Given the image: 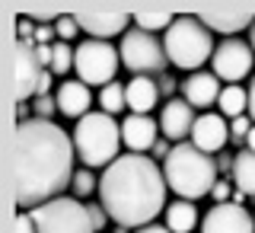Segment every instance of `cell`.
I'll return each mask as SVG.
<instances>
[{"label": "cell", "mask_w": 255, "mask_h": 233, "mask_svg": "<svg viewBox=\"0 0 255 233\" xmlns=\"http://www.w3.org/2000/svg\"><path fill=\"white\" fill-rule=\"evenodd\" d=\"M74 138L45 118H22L13 134V198L38 208L74 186Z\"/></svg>", "instance_id": "6da1fadb"}, {"label": "cell", "mask_w": 255, "mask_h": 233, "mask_svg": "<svg viewBox=\"0 0 255 233\" xmlns=\"http://www.w3.org/2000/svg\"><path fill=\"white\" fill-rule=\"evenodd\" d=\"M166 176L156 160L143 154H125L106 166L99 179V205L118 227H150L166 211Z\"/></svg>", "instance_id": "7a4b0ae2"}, {"label": "cell", "mask_w": 255, "mask_h": 233, "mask_svg": "<svg viewBox=\"0 0 255 233\" xmlns=\"http://www.w3.org/2000/svg\"><path fill=\"white\" fill-rule=\"evenodd\" d=\"M163 176L182 202H195V198L211 195L217 186V163L211 154L198 150L195 144H175L169 157L163 160Z\"/></svg>", "instance_id": "3957f363"}, {"label": "cell", "mask_w": 255, "mask_h": 233, "mask_svg": "<svg viewBox=\"0 0 255 233\" xmlns=\"http://www.w3.org/2000/svg\"><path fill=\"white\" fill-rule=\"evenodd\" d=\"M163 48H166L169 64H175L182 70H191V74H198V67L204 61H211L214 51H217L211 29L198 16H175V22L163 35Z\"/></svg>", "instance_id": "277c9868"}, {"label": "cell", "mask_w": 255, "mask_h": 233, "mask_svg": "<svg viewBox=\"0 0 255 233\" xmlns=\"http://www.w3.org/2000/svg\"><path fill=\"white\" fill-rule=\"evenodd\" d=\"M74 147H77V157L90 170L112 166L118 160V147H122V125L106 112H90L77 122Z\"/></svg>", "instance_id": "5b68a950"}, {"label": "cell", "mask_w": 255, "mask_h": 233, "mask_svg": "<svg viewBox=\"0 0 255 233\" xmlns=\"http://www.w3.org/2000/svg\"><path fill=\"white\" fill-rule=\"evenodd\" d=\"M32 221L38 233H96L90 221V208L77 198H54L48 205L32 208Z\"/></svg>", "instance_id": "8992f818"}, {"label": "cell", "mask_w": 255, "mask_h": 233, "mask_svg": "<svg viewBox=\"0 0 255 233\" xmlns=\"http://www.w3.org/2000/svg\"><path fill=\"white\" fill-rule=\"evenodd\" d=\"M122 58L109 42H99V38H86V42L77 45L74 51V67H77V80L86 86H102V83H115V70Z\"/></svg>", "instance_id": "52a82bcc"}, {"label": "cell", "mask_w": 255, "mask_h": 233, "mask_svg": "<svg viewBox=\"0 0 255 233\" xmlns=\"http://www.w3.org/2000/svg\"><path fill=\"white\" fill-rule=\"evenodd\" d=\"M118 54H122V64L131 74L137 77H147V74H159V70L166 67V48L159 42L156 35H150V32L143 29H131L125 32L122 38V48H118Z\"/></svg>", "instance_id": "ba28073f"}, {"label": "cell", "mask_w": 255, "mask_h": 233, "mask_svg": "<svg viewBox=\"0 0 255 233\" xmlns=\"http://www.w3.org/2000/svg\"><path fill=\"white\" fill-rule=\"evenodd\" d=\"M211 64H214V77L236 86L243 77L252 74V45L239 42V38H223L217 51H214Z\"/></svg>", "instance_id": "9c48e42d"}, {"label": "cell", "mask_w": 255, "mask_h": 233, "mask_svg": "<svg viewBox=\"0 0 255 233\" xmlns=\"http://www.w3.org/2000/svg\"><path fill=\"white\" fill-rule=\"evenodd\" d=\"M48 67L35 58L32 42L16 38V61H13V83H16V102H26L32 93H38V80H42Z\"/></svg>", "instance_id": "30bf717a"}, {"label": "cell", "mask_w": 255, "mask_h": 233, "mask_svg": "<svg viewBox=\"0 0 255 233\" xmlns=\"http://www.w3.org/2000/svg\"><path fill=\"white\" fill-rule=\"evenodd\" d=\"M201 233H255V221L243 205L223 202V205H214L204 214Z\"/></svg>", "instance_id": "8fae6325"}, {"label": "cell", "mask_w": 255, "mask_h": 233, "mask_svg": "<svg viewBox=\"0 0 255 233\" xmlns=\"http://www.w3.org/2000/svg\"><path fill=\"white\" fill-rule=\"evenodd\" d=\"M195 122L198 115L185 99H169L159 112V131H163L166 141H175V144H182V138H191Z\"/></svg>", "instance_id": "7c38bea8"}, {"label": "cell", "mask_w": 255, "mask_h": 233, "mask_svg": "<svg viewBox=\"0 0 255 233\" xmlns=\"http://www.w3.org/2000/svg\"><path fill=\"white\" fill-rule=\"evenodd\" d=\"M230 138V125L220 112H204L198 115L195 128H191V144L204 154H214V150H223V144Z\"/></svg>", "instance_id": "4fadbf2b"}, {"label": "cell", "mask_w": 255, "mask_h": 233, "mask_svg": "<svg viewBox=\"0 0 255 233\" xmlns=\"http://www.w3.org/2000/svg\"><path fill=\"white\" fill-rule=\"evenodd\" d=\"M159 138V122H153L150 115H128L122 122V141L128 144L131 154H143V150L156 147Z\"/></svg>", "instance_id": "5bb4252c"}, {"label": "cell", "mask_w": 255, "mask_h": 233, "mask_svg": "<svg viewBox=\"0 0 255 233\" xmlns=\"http://www.w3.org/2000/svg\"><path fill=\"white\" fill-rule=\"evenodd\" d=\"M58 112L61 115H67V118H83V115H90V106H93V93H90V86L86 83H80V80H64V83L58 86Z\"/></svg>", "instance_id": "9a60e30c"}, {"label": "cell", "mask_w": 255, "mask_h": 233, "mask_svg": "<svg viewBox=\"0 0 255 233\" xmlns=\"http://www.w3.org/2000/svg\"><path fill=\"white\" fill-rule=\"evenodd\" d=\"M74 16H77L80 29L90 32V38H99V42H106V38L125 32L128 29V19H131L128 13H93V10L74 13Z\"/></svg>", "instance_id": "2e32d148"}, {"label": "cell", "mask_w": 255, "mask_h": 233, "mask_svg": "<svg viewBox=\"0 0 255 233\" xmlns=\"http://www.w3.org/2000/svg\"><path fill=\"white\" fill-rule=\"evenodd\" d=\"M182 93H185V102L191 109H207L214 106V102L220 99V80L214 74H207V70H198V74H191L185 83H182Z\"/></svg>", "instance_id": "e0dca14e"}, {"label": "cell", "mask_w": 255, "mask_h": 233, "mask_svg": "<svg viewBox=\"0 0 255 233\" xmlns=\"http://www.w3.org/2000/svg\"><path fill=\"white\" fill-rule=\"evenodd\" d=\"M125 96H128V109H131V115H147V112L156 106V99H159V86L150 77H134L131 83H128Z\"/></svg>", "instance_id": "ac0fdd59"}, {"label": "cell", "mask_w": 255, "mask_h": 233, "mask_svg": "<svg viewBox=\"0 0 255 233\" xmlns=\"http://www.w3.org/2000/svg\"><path fill=\"white\" fill-rule=\"evenodd\" d=\"M198 19L204 22L211 32H227L233 38V32H243L246 26H252L255 16L252 13H223V10H204Z\"/></svg>", "instance_id": "d6986e66"}, {"label": "cell", "mask_w": 255, "mask_h": 233, "mask_svg": "<svg viewBox=\"0 0 255 233\" xmlns=\"http://www.w3.org/2000/svg\"><path fill=\"white\" fill-rule=\"evenodd\" d=\"M163 214H166V227L172 233H191L198 224V208L191 202H182V198H175Z\"/></svg>", "instance_id": "ffe728a7"}, {"label": "cell", "mask_w": 255, "mask_h": 233, "mask_svg": "<svg viewBox=\"0 0 255 233\" xmlns=\"http://www.w3.org/2000/svg\"><path fill=\"white\" fill-rule=\"evenodd\" d=\"M233 186L236 192L255 198V154L252 150H243V154L233 157Z\"/></svg>", "instance_id": "44dd1931"}, {"label": "cell", "mask_w": 255, "mask_h": 233, "mask_svg": "<svg viewBox=\"0 0 255 233\" xmlns=\"http://www.w3.org/2000/svg\"><path fill=\"white\" fill-rule=\"evenodd\" d=\"M217 109L230 122H233V118H243L246 112H249V90H243V86H227L217 99Z\"/></svg>", "instance_id": "7402d4cb"}, {"label": "cell", "mask_w": 255, "mask_h": 233, "mask_svg": "<svg viewBox=\"0 0 255 233\" xmlns=\"http://www.w3.org/2000/svg\"><path fill=\"white\" fill-rule=\"evenodd\" d=\"M99 106L106 115H115V112H122L128 106V96H125V86L122 83H109L99 90Z\"/></svg>", "instance_id": "603a6c76"}, {"label": "cell", "mask_w": 255, "mask_h": 233, "mask_svg": "<svg viewBox=\"0 0 255 233\" xmlns=\"http://www.w3.org/2000/svg\"><path fill=\"white\" fill-rule=\"evenodd\" d=\"M131 19H134V26H137V29H143V32L153 35L156 29H169L172 22H175V16H169V13H134Z\"/></svg>", "instance_id": "cb8c5ba5"}, {"label": "cell", "mask_w": 255, "mask_h": 233, "mask_svg": "<svg viewBox=\"0 0 255 233\" xmlns=\"http://www.w3.org/2000/svg\"><path fill=\"white\" fill-rule=\"evenodd\" d=\"M74 67V48L67 42H54L51 45V74H67V70Z\"/></svg>", "instance_id": "d4e9b609"}, {"label": "cell", "mask_w": 255, "mask_h": 233, "mask_svg": "<svg viewBox=\"0 0 255 233\" xmlns=\"http://www.w3.org/2000/svg\"><path fill=\"white\" fill-rule=\"evenodd\" d=\"M77 29H80V22H77L74 13H58V16H54V32L61 35V42L70 45L77 38Z\"/></svg>", "instance_id": "484cf974"}, {"label": "cell", "mask_w": 255, "mask_h": 233, "mask_svg": "<svg viewBox=\"0 0 255 233\" xmlns=\"http://www.w3.org/2000/svg\"><path fill=\"white\" fill-rule=\"evenodd\" d=\"M99 186V182L93 179V173L90 170H80L74 176V192H77V198H86V195H93V189Z\"/></svg>", "instance_id": "4316f807"}, {"label": "cell", "mask_w": 255, "mask_h": 233, "mask_svg": "<svg viewBox=\"0 0 255 233\" xmlns=\"http://www.w3.org/2000/svg\"><path fill=\"white\" fill-rule=\"evenodd\" d=\"M32 109H35V115H38V118L51 122V112H58V99H51V96H35Z\"/></svg>", "instance_id": "83f0119b"}, {"label": "cell", "mask_w": 255, "mask_h": 233, "mask_svg": "<svg viewBox=\"0 0 255 233\" xmlns=\"http://www.w3.org/2000/svg\"><path fill=\"white\" fill-rule=\"evenodd\" d=\"M252 118L249 115H243V118H233V122H230V138L233 141H246L249 138V131H252Z\"/></svg>", "instance_id": "f1b7e54d"}, {"label": "cell", "mask_w": 255, "mask_h": 233, "mask_svg": "<svg viewBox=\"0 0 255 233\" xmlns=\"http://www.w3.org/2000/svg\"><path fill=\"white\" fill-rule=\"evenodd\" d=\"M90 208V221H93V227H96V233H99L102 227H106V218H109V211L102 205H86Z\"/></svg>", "instance_id": "f546056e"}, {"label": "cell", "mask_w": 255, "mask_h": 233, "mask_svg": "<svg viewBox=\"0 0 255 233\" xmlns=\"http://www.w3.org/2000/svg\"><path fill=\"white\" fill-rule=\"evenodd\" d=\"M16 233H38L35 230V221H32L29 211H19V214H16Z\"/></svg>", "instance_id": "4dcf8cb0"}, {"label": "cell", "mask_w": 255, "mask_h": 233, "mask_svg": "<svg viewBox=\"0 0 255 233\" xmlns=\"http://www.w3.org/2000/svg\"><path fill=\"white\" fill-rule=\"evenodd\" d=\"M214 202L217 205H223V202H230V182H217V186H214Z\"/></svg>", "instance_id": "1f68e13d"}, {"label": "cell", "mask_w": 255, "mask_h": 233, "mask_svg": "<svg viewBox=\"0 0 255 233\" xmlns=\"http://www.w3.org/2000/svg\"><path fill=\"white\" fill-rule=\"evenodd\" d=\"M51 35H54V29L48 26V22H42V26L35 29V42L38 45H51Z\"/></svg>", "instance_id": "d6a6232c"}, {"label": "cell", "mask_w": 255, "mask_h": 233, "mask_svg": "<svg viewBox=\"0 0 255 233\" xmlns=\"http://www.w3.org/2000/svg\"><path fill=\"white\" fill-rule=\"evenodd\" d=\"M35 58L42 61V67H51V45H35Z\"/></svg>", "instance_id": "836d02e7"}, {"label": "cell", "mask_w": 255, "mask_h": 233, "mask_svg": "<svg viewBox=\"0 0 255 233\" xmlns=\"http://www.w3.org/2000/svg\"><path fill=\"white\" fill-rule=\"evenodd\" d=\"M48 90H51V70H45V74H42V80H38V93H35V96H51Z\"/></svg>", "instance_id": "e575fe53"}, {"label": "cell", "mask_w": 255, "mask_h": 233, "mask_svg": "<svg viewBox=\"0 0 255 233\" xmlns=\"http://www.w3.org/2000/svg\"><path fill=\"white\" fill-rule=\"evenodd\" d=\"M159 93H169L172 96L175 93V80L172 77H163V80H159Z\"/></svg>", "instance_id": "d590c367"}, {"label": "cell", "mask_w": 255, "mask_h": 233, "mask_svg": "<svg viewBox=\"0 0 255 233\" xmlns=\"http://www.w3.org/2000/svg\"><path fill=\"white\" fill-rule=\"evenodd\" d=\"M249 118L255 122V80H252V86H249Z\"/></svg>", "instance_id": "8d00e7d4"}, {"label": "cell", "mask_w": 255, "mask_h": 233, "mask_svg": "<svg viewBox=\"0 0 255 233\" xmlns=\"http://www.w3.org/2000/svg\"><path fill=\"white\" fill-rule=\"evenodd\" d=\"M137 233H172L169 227H156V224H150V227H140Z\"/></svg>", "instance_id": "74e56055"}, {"label": "cell", "mask_w": 255, "mask_h": 233, "mask_svg": "<svg viewBox=\"0 0 255 233\" xmlns=\"http://www.w3.org/2000/svg\"><path fill=\"white\" fill-rule=\"evenodd\" d=\"M169 150H172V147H166V144H163V141H156V147H153V154L166 160V157H169Z\"/></svg>", "instance_id": "f35d334b"}, {"label": "cell", "mask_w": 255, "mask_h": 233, "mask_svg": "<svg viewBox=\"0 0 255 233\" xmlns=\"http://www.w3.org/2000/svg\"><path fill=\"white\" fill-rule=\"evenodd\" d=\"M246 144H249V150L255 154V125H252V131H249V138H246Z\"/></svg>", "instance_id": "ab89813d"}, {"label": "cell", "mask_w": 255, "mask_h": 233, "mask_svg": "<svg viewBox=\"0 0 255 233\" xmlns=\"http://www.w3.org/2000/svg\"><path fill=\"white\" fill-rule=\"evenodd\" d=\"M249 38H252V51H255V22H252V32H249Z\"/></svg>", "instance_id": "60d3db41"}, {"label": "cell", "mask_w": 255, "mask_h": 233, "mask_svg": "<svg viewBox=\"0 0 255 233\" xmlns=\"http://www.w3.org/2000/svg\"><path fill=\"white\" fill-rule=\"evenodd\" d=\"M115 233H128V227H118V230H115Z\"/></svg>", "instance_id": "b9f144b4"}]
</instances>
